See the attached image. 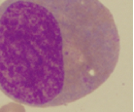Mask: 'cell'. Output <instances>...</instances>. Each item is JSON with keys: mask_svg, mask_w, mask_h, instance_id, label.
<instances>
[{"mask_svg": "<svg viewBox=\"0 0 134 112\" xmlns=\"http://www.w3.org/2000/svg\"><path fill=\"white\" fill-rule=\"evenodd\" d=\"M120 36L99 0H5L0 5V91L29 107L66 105L114 72Z\"/></svg>", "mask_w": 134, "mask_h": 112, "instance_id": "6da1fadb", "label": "cell"}]
</instances>
